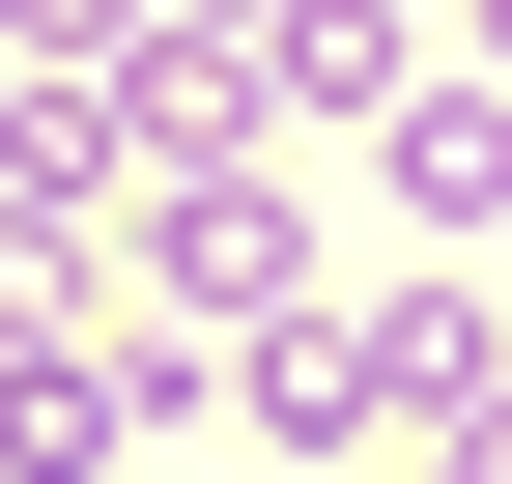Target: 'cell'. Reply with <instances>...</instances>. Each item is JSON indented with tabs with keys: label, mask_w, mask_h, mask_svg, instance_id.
Instances as JSON below:
<instances>
[{
	"label": "cell",
	"mask_w": 512,
	"mask_h": 484,
	"mask_svg": "<svg viewBox=\"0 0 512 484\" xmlns=\"http://www.w3.org/2000/svg\"><path fill=\"white\" fill-rule=\"evenodd\" d=\"M114 285H143V342H256V314H313V200H285V143L143 171V200H114Z\"/></svg>",
	"instance_id": "obj_1"
},
{
	"label": "cell",
	"mask_w": 512,
	"mask_h": 484,
	"mask_svg": "<svg viewBox=\"0 0 512 484\" xmlns=\"http://www.w3.org/2000/svg\"><path fill=\"white\" fill-rule=\"evenodd\" d=\"M0 200H57V171H29V86H0Z\"/></svg>",
	"instance_id": "obj_5"
},
{
	"label": "cell",
	"mask_w": 512,
	"mask_h": 484,
	"mask_svg": "<svg viewBox=\"0 0 512 484\" xmlns=\"http://www.w3.org/2000/svg\"><path fill=\"white\" fill-rule=\"evenodd\" d=\"M370 171H399V257H484V228H512V86H399Z\"/></svg>",
	"instance_id": "obj_3"
},
{
	"label": "cell",
	"mask_w": 512,
	"mask_h": 484,
	"mask_svg": "<svg viewBox=\"0 0 512 484\" xmlns=\"http://www.w3.org/2000/svg\"><path fill=\"white\" fill-rule=\"evenodd\" d=\"M143 29H171V0H0V57H29V86H86V57L143 86Z\"/></svg>",
	"instance_id": "obj_4"
},
{
	"label": "cell",
	"mask_w": 512,
	"mask_h": 484,
	"mask_svg": "<svg viewBox=\"0 0 512 484\" xmlns=\"http://www.w3.org/2000/svg\"><path fill=\"white\" fill-rule=\"evenodd\" d=\"M228 428H256V456H313V484H370V456H399L370 314H256V342H228Z\"/></svg>",
	"instance_id": "obj_2"
},
{
	"label": "cell",
	"mask_w": 512,
	"mask_h": 484,
	"mask_svg": "<svg viewBox=\"0 0 512 484\" xmlns=\"http://www.w3.org/2000/svg\"><path fill=\"white\" fill-rule=\"evenodd\" d=\"M484 86H512V0H484Z\"/></svg>",
	"instance_id": "obj_6"
}]
</instances>
